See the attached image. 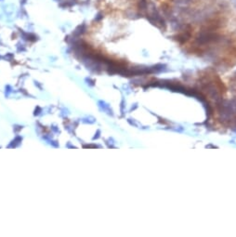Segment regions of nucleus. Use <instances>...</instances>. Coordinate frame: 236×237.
I'll return each mask as SVG.
<instances>
[{
  "label": "nucleus",
  "instance_id": "nucleus-1",
  "mask_svg": "<svg viewBox=\"0 0 236 237\" xmlns=\"http://www.w3.org/2000/svg\"><path fill=\"white\" fill-rule=\"evenodd\" d=\"M190 37H191L190 33L189 32H185V33H182L181 35H178L177 36V39H178V41H179V42L184 43V42H186V41H187L190 38Z\"/></svg>",
  "mask_w": 236,
  "mask_h": 237
},
{
  "label": "nucleus",
  "instance_id": "nucleus-2",
  "mask_svg": "<svg viewBox=\"0 0 236 237\" xmlns=\"http://www.w3.org/2000/svg\"><path fill=\"white\" fill-rule=\"evenodd\" d=\"M59 6L63 9H66V7H71L72 6H73V3L70 2V1H64L63 3H60Z\"/></svg>",
  "mask_w": 236,
  "mask_h": 237
},
{
  "label": "nucleus",
  "instance_id": "nucleus-3",
  "mask_svg": "<svg viewBox=\"0 0 236 237\" xmlns=\"http://www.w3.org/2000/svg\"><path fill=\"white\" fill-rule=\"evenodd\" d=\"M102 17H103V16H102L101 13H99V14L97 15V17L95 18V20H100L101 19H102Z\"/></svg>",
  "mask_w": 236,
  "mask_h": 237
}]
</instances>
